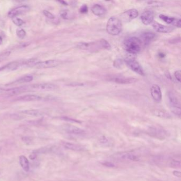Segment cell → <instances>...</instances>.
<instances>
[{"instance_id":"obj_1","label":"cell","mask_w":181,"mask_h":181,"mask_svg":"<svg viewBox=\"0 0 181 181\" xmlns=\"http://www.w3.org/2000/svg\"><path fill=\"white\" fill-rule=\"evenodd\" d=\"M142 42L140 38L131 37L125 40L123 44L125 50L131 55L138 53L141 50Z\"/></svg>"},{"instance_id":"obj_2","label":"cell","mask_w":181,"mask_h":181,"mask_svg":"<svg viewBox=\"0 0 181 181\" xmlns=\"http://www.w3.org/2000/svg\"><path fill=\"white\" fill-rule=\"evenodd\" d=\"M107 32L112 36L118 35L122 31V23L119 19L111 17L109 19L106 24Z\"/></svg>"},{"instance_id":"obj_3","label":"cell","mask_w":181,"mask_h":181,"mask_svg":"<svg viewBox=\"0 0 181 181\" xmlns=\"http://www.w3.org/2000/svg\"><path fill=\"white\" fill-rule=\"evenodd\" d=\"M61 61L56 60H49L44 61H39L36 62L35 63L31 64L28 67L33 69H48L57 67L60 65Z\"/></svg>"},{"instance_id":"obj_4","label":"cell","mask_w":181,"mask_h":181,"mask_svg":"<svg viewBox=\"0 0 181 181\" xmlns=\"http://www.w3.org/2000/svg\"><path fill=\"white\" fill-rule=\"evenodd\" d=\"M168 97L169 100L170 109L172 113L176 115L180 116L181 114V104L178 98L171 92L168 93Z\"/></svg>"},{"instance_id":"obj_5","label":"cell","mask_w":181,"mask_h":181,"mask_svg":"<svg viewBox=\"0 0 181 181\" xmlns=\"http://www.w3.org/2000/svg\"><path fill=\"white\" fill-rule=\"evenodd\" d=\"M125 62L128 67L134 72L136 73L140 76H145V72L142 69V67L134 58L132 57H127L125 59Z\"/></svg>"},{"instance_id":"obj_6","label":"cell","mask_w":181,"mask_h":181,"mask_svg":"<svg viewBox=\"0 0 181 181\" xmlns=\"http://www.w3.org/2000/svg\"><path fill=\"white\" fill-rule=\"evenodd\" d=\"M107 79L110 81L114 82L118 84H131L137 81V79L133 78H127L123 76H112L108 77Z\"/></svg>"},{"instance_id":"obj_7","label":"cell","mask_w":181,"mask_h":181,"mask_svg":"<svg viewBox=\"0 0 181 181\" xmlns=\"http://www.w3.org/2000/svg\"><path fill=\"white\" fill-rule=\"evenodd\" d=\"M147 133L151 136L159 139H165L168 134L165 130L156 127H150Z\"/></svg>"},{"instance_id":"obj_8","label":"cell","mask_w":181,"mask_h":181,"mask_svg":"<svg viewBox=\"0 0 181 181\" xmlns=\"http://www.w3.org/2000/svg\"><path fill=\"white\" fill-rule=\"evenodd\" d=\"M29 90H36L39 91H52L56 89V86L51 84H38L28 86Z\"/></svg>"},{"instance_id":"obj_9","label":"cell","mask_w":181,"mask_h":181,"mask_svg":"<svg viewBox=\"0 0 181 181\" xmlns=\"http://www.w3.org/2000/svg\"><path fill=\"white\" fill-rule=\"evenodd\" d=\"M30 8L27 6H18L10 10L8 13V17L11 18H14L17 16L23 15L28 12Z\"/></svg>"},{"instance_id":"obj_10","label":"cell","mask_w":181,"mask_h":181,"mask_svg":"<svg viewBox=\"0 0 181 181\" xmlns=\"http://www.w3.org/2000/svg\"><path fill=\"white\" fill-rule=\"evenodd\" d=\"M152 26L156 31L160 33H168L174 29V28L171 26H166L157 22H152Z\"/></svg>"},{"instance_id":"obj_11","label":"cell","mask_w":181,"mask_h":181,"mask_svg":"<svg viewBox=\"0 0 181 181\" xmlns=\"http://www.w3.org/2000/svg\"><path fill=\"white\" fill-rule=\"evenodd\" d=\"M139 12L136 9L129 10L122 14V19L124 21H130L138 16Z\"/></svg>"},{"instance_id":"obj_12","label":"cell","mask_w":181,"mask_h":181,"mask_svg":"<svg viewBox=\"0 0 181 181\" xmlns=\"http://www.w3.org/2000/svg\"><path fill=\"white\" fill-rule=\"evenodd\" d=\"M142 23L145 25H149L154 22V13L151 11H145L143 12L140 17Z\"/></svg>"},{"instance_id":"obj_13","label":"cell","mask_w":181,"mask_h":181,"mask_svg":"<svg viewBox=\"0 0 181 181\" xmlns=\"http://www.w3.org/2000/svg\"><path fill=\"white\" fill-rule=\"evenodd\" d=\"M151 95L155 101L159 102L162 99V93L160 87L157 85H154L150 90Z\"/></svg>"},{"instance_id":"obj_14","label":"cell","mask_w":181,"mask_h":181,"mask_svg":"<svg viewBox=\"0 0 181 181\" xmlns=\"http://www.w3.org/2000/svg\"><path fill=\"white\" fill-rule=\"evenodd\" d=\"M64 130L68 133L74 135H81L85 133V130L71 125H66L63 127Z\"/></svg>"},{"instance_id":"obj_15","label":"cell","mask_w":181,"mask_h":181,"mask_svg":"<svg viewBox=\"0 0 181 181\" xmlns=\"http://www.w3.org/2000/svg\"><path fill=\"white\" fill-rule=\"evenodd\" d=\"M116 157L121 160H131L133 162L139 161V157L136 155L129 152H122L116 155Z\"/></svg>"},{"instance_id":"obj_16","label":"cell","mask_w":181,"mask_h":181,"mask_svg":"<svg viewBox=\"0 0 181 181\" xmlns=\"http://www.w3.org/2000/svg\"><path fill=\"white\" fill-rule=\"evenodd\" d=\"M141 37V39H140V40H141L142 44L143 43L145 45H148L155 39L156 37V35L154 33L148 31L142 33Z\"/></svg>"},{"instance_id":"obj_17","label":"cell","mask_w":181,"mask_h":181,"mask_svg":"<svg viewBox=\"0 0 181 181\" xmlns=\"http://www.w3.org/2000/svg\"><path fill=\"white\" fill-rule=\"evenodd\" d=\"M63 145L64 148L67 149L76 151H81L85 150V148L84 146L81 145L73 143L71 142H63Z\"/></svg>"},{"instance_id":"obj_18","label":"cell","mask_w":181,"mask_h":181,"mask_svg":"<svg viewBox=\"0 0 181 181\" xmlns=\"http://www.w3.org/2000/svg\"><path fill=\"white\" fill-rule=\"evenodd\" d=\"M42 97L37 95H26L22 96L19 97L17 98V100L20 101H39L42 100Z\"/></svg>"},{"instance_id":"obj_19","label":"cell","mask_w":181,"mask_h":181,"mask_svg":"<svg viewBox=\"0 0 181 181\" xmlns=\"http://www.w3.org/2000/svg\"><path fill=\"white\" fill-rule=\"evenodd\" d=\"M91 10L95 15L98 17L103 16L105 14L106 12L105 8L104 6L98 4H95L92 7Z\"/></svg>"},{"instance_id":"obj_20","label":"cell","mask_w":181,"mask_h":181,"mask_svg":"<svg viewBox=\"0 0 181 181\" xmlns=\"http://www.w3.org/2000/svg\"><path fill=\"white\" fill-rule=\"evenodd\" d=\"M20 165L25 172H28L29 170V163L27 158L24 156H20L19 157Z\"/></svg>"},{"instance_id":"obj_21","label":"cell","mask_w":181,"mask_h":181,"mask_svg":"<svg viewBox=\"0 0 181 181\" xmlns=\"http://www.w3.org/2000/svg\"><path fill=\"white\" fill-rule=\"evenodd\" d=\"M33 80V77L31 76H26L22 77L18 79L17 80L13 82L12 83L10 84V85H17V84H25L28 83L31 81Z\"/></svg>"},{"instance_id":"obj_22","label":"cell","mask_w":181,"mask_h":181,"mask_svg":"<svg viewBox=\"0 0 181 181\" xmlns=\"http://www.w3.org/2000/svg\"><path fill=\"white\" fill-rule=\"evenodd\" d=\"M152 113L154 114L155 116H158L159 118H171V115L167 113V112L165 111H163L162 110H159V109H156L154 110Z\"/></svg>"},{"instance_id":"obj_23","label":"cell","mask_w":181,"mask_h":181,"mask_svg":"<svg viewBox=\"0 0 181 181\" xmlns=\"http://www.w3.org/2000/svg\"><path fill=\"white\" fill-rule=\"evenodd\" d=\"M22 113L24 114L28 115L30 116H38L42 115V113L39 110L37 109H30V110H25L22 112H21Z\"/></svg>"},{"instance_id":"obj_24","label":"cell","mask_w":181,"mask_h":181,"mask_svg":"<svg viewBox=\"0 0 181 181\" xmlns=\"http://www.w3.org/2000/svg\"><path fill=\"white\" fill-rule=\"evenodd\" d=\"M159 18L161 19L165 22H166V24H173V25H174V24L176 20V18H173V17H168V16L164 15H159Z\"/></svg>"},{"instance_id":"obj_25","label":"cell","mask_w":181,"mask_h":181,"mask_svg":"<svg viewBox=\"0 0 181 181\" xmlns=\"http://www.w3.org/2000/svg\"><path fill=\"white\" fill-rule=\"evenodd\" d=\"M100 42L102 49H105L109 50L111 48V46L105 39H100Z\"/></svg>"},{"instance_id":"obj_26","label":"cell","mask_w":181,"mask_h":181,"mask_svg":"<svg viewBox=\"0 0 181 181\" xmlns=\"http://www.w3.org/2000/svg\"><path fill=\"white\" fill-rule=\"evenodd\" d=\"M181 163L180 161L173 160L169 163V166L174 168H177L181 167Z\"/></svg>"},{"instance_id":"obj_27","label":"cell","mask_w":181,"mask_h":181,"mask_svg":"<svg viewBox=\"0 0 181 181\" xmlns=\"http://www.w3.org/2000/svg\"><path fill=\"white\" fill-rule=\"evenodd\" d=\"M12 21H13V22L17 26H21L24 24V21H23L22 19L19 18H17V17L12 19Z\"/></svg>"},{"instance_id":"obj_28","label":"cell","mask_w":181,"mask_h":181,"mask_svg":"<svg viewBox=\"0 0 181 181\" xmlns=\"http://www.w3.org/2000/svg\"><path fill=\"white\" fill-rule=\"evenodd\" d=\"M17 35L19 38L23 39L26 36V33L23 29H19L17 30Z\"/></svg>"},{"instance_id":"obj_29","label":"cell","mask_w":181,"mask_h":181,"mask_svg":"<svg viewBox=\"0 0 181 181\" xmlns=\"http://www.w3.org/2000/svg\"><path fill=\"white\" fill-rule=\"evenodd\" d=\"M100 141L103 145H109V139H107L105 136H102L100 138Z\"/></svg>"},{"instance_id":"obj_30","label":"cell","mask_w":181,"mask_h":181,"mask_svg":"<svg viewBox=\"0 0 181 181\" xmlns=\"http://www.w3.org/2000/svg\"><path fill=\"white\" fill-rule=\"evenodd\" d=\"M43 13L44 15H45L46 17H47L48 18L51 19H53L55 18V16L53 15L52 13L50 12H49L47 10H44L43 11Z\"/></svg>"},{"instance_id":"obj_31","label":"cell","mask_w":181,"mask_h":181,"mask_svg":"<svg viewBox=\"0 0 181 181\" xmlns=\"http://www.w3.org/2000/svg\"><path fill=\"white\" fill-rule=\"evenodd\" d=\"M174 76H175V78L176 79V80L178 82H181V71L180 70H178L176 71H175L174 73Z\"/></svg>"},{"instance_id":"obj_32","label":"cell","mask_w":181,"mask_h":181,"mask_svg":"<svg viewBox=\"0 0 181 181\" xmlns=\"http://www.w3.org/2000/svg\"><path fill=\"white\" fill-rule=\"evenodd\" d=\"M88 6L86 5H83L80 9V12L81 13H86L88 12Z\"/></svg>"},{"instance_id":"obj_33","label":"cell","mask_w":181,"mask_h":181,"mask_svg":"<svg viewBox=\"0 0 181 181\" xmlns=\"http://www.w3.org/2000/svg\"><path fill=\"white\" fill-rule=\"evenodd\" d=\"M61 15L64 19H68V11L67 10H63L61 12Z\"/></svg>"},{"instance_id":"obj_34","label":"cell","mask_w":181,"mask_h":181,"mask_svg":"<svg viewBox=\"0 0 181 181\" xmlns=\"http://www.w3.org/2000/svg\"><path fill=\"white\" fill-rule=\"evenodd\" d=\"M173 26H175L177 27L180 28L181 26V20L180 19H176L174 24Z\"/></svg>"},{"instance_id":"obj_35","label":"cell","mask_w":181,"mask_h":181,"mask_svg":"<svg viewBox=\"0 0 181 181\" xmlns=\"http://www.w3.org/2000/svg\"><path fill=\"white\" fill-rule=\"evenodd\" d=\"M122 61L120 60V59H118L115 61L114 62V66L116 68H120L122 65Z\"/></svg>"},{"instance_id":"obj_36","label":"cell","mask_w":181,"mask_h":181,"mask_svg":"<svg viewBox=\"0 0 181 181\" xmlns=\"http://www.w3.org/2000/svg\"><path fill=\"white\" fill-rule=\"evenodd\" d=\"M102 164H103V165L106 166V167H114L115 166L114 164L111 163V162H108L103 163Z\"/></svg>"},{"instance_id":"obj_37","label":"cell","mask_w":181,"mask_h":181,"mask_svg":"<svg viewBox=\"0 0 181 181\" xmlns=\"http://www.w3.org/2000/svg\"><path fill=\"white\" fill-rule=\"evenodd\" d=\"M173 175L175 176L178 177V178H181V172H180V171H174V172H173Z\"/></svg>"},{"instance_id":"obj_38","label":"cell","mask_w":181,"mask_h":181,"mask_svg":"<svg viewBox=\"0 0 181 181\" xmlns=\"http://www.w3.org/2000/svg\"><path fill=\"white\" fill-rule=\"evenodd\" d=\"M180 39V38H174V39H172L171 40H170L169 42H170V43H172V44L173 43V44L174 43H178V42H180L179 41H178V39Z\"/></svg>"},{"instance_id":"obj_39","label":"cell","mask_w":181,"mask_h":181,"mask_svg":"<svg viewBox=\"0 0 181 181\" xmlns=\"http://www.w3.org/2000/svg\"><path fill=\"white\" fill-rule=\"evenodd\" d=\"M60 2L63 3L64 5H67V3L65 2H64V1H60Z\"/></svg>"},{"instance_id":"obj_40","label":"cell","mask_w":181,"mask_h":181,"mask_svg":"<svg viewBox=\"0 0 181 181\" xmlns=\"http://www.w3.org/2000/svg\"><path fill=\"white\" fill-rule=\"evenodd\" d=\"M3 42V40H2V37L0 36V44H2V42Z\"/></svg>"}]
</instances>
